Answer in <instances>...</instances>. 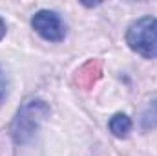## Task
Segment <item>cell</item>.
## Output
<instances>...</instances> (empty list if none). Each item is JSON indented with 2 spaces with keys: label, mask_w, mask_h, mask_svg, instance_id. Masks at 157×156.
Masks as SVG:
<instances>
[{
  "label": "cell",
  "mask_w": 157,
  "mask_h": 156,
  "mask_svg": "<svg viewBox=\"0 0 157 156\" xmlns=\"http://www.w3.org/2000/svg\"><path fill=\"white\" fill-rule=\"evenodd\" d=\"M31 26L42 39L49 40V42H60L66 37V24H64V20L60 18L59 13L51 11V9L37 11L33 15V18H31Z\"/></svg>",
  "instance_id": "cell-3"
},
{
  "label": "cell",
  "mask_w": 157,
  "mask_h": 156,
  "mask_svg": "<svg viewBox=\"0 0 157 156\" xmlns=\"http://www.w3.org/2000/svg\"><path fill=\"white\" fill-rule=\"evenodd\" d=\"M6 37V22L2 20V17H0V40Z\"/></svg>",
  "instance_id": "cell-8"
},
{
  "label": "cell",
  "mask_w": 157,
  "mask_h": 156,
  "mask_svg": "<svg viewBox=\"0 0 157 156\" xmlns=\"http://www.w3.org/2000/svg\"><path fill=\"white\" fill-rule=\"evenodd\" d=\"M126 44L135 53L155 59L157 57V18L155 17H143L130 24L126 31Z\"/></svg>",
  "instance_id": "cell-2"
},
{
  "label": "cell",
  "mask_w": 157,
  "mask_h": 156,
  "mask_svg": "<svg viewBox=\"0 0 157 156\" xmlns=\"http://www.w3.org/2000/svg\"><path fill=\"white\" fill-rule=\"evenodd\" d=\"M6 94H7V77H6L4 70L0 68V101L6 97Z\"/></svg>",
  "instance_id": "cell-7"
},
{
  "label": "cell",
  "mask_w": 157,
  "mask_h": 156,
  "mask_svg": "<svg viewBox=\"0 0 157 156\" xmlns=\"http://www.w3.org/2000/svg\"><path fill=\"white\" fill-rule=\"evenodd\" d=\"M143 129L148 130V129H154L157 127V101H152L148 105V109L143 112Z\"/></svg>",
  "instance_id": "cell-6"
},
{
  "label": "cell",
  "mask_w": 157,
  "mask_h": 156,
  "mask_svg": "<svg viewBox=\"0 0 157 156\" xmlns=\"http://www.w3.org/2000/svg\"><path fill=\"white\" fill-rule=\"evenodd\" d=\"M49 116V107L42 99H28L13 117L9 132L17 145L28 143L37 132L46 117Z\"/></svg>",
  "instance_id": "cell-1"
},
{
  "label": "cell",
  "mask_w": 157,
  "mask_h": 156,
  "mask_svg": "<svg viewBox=\"0 0 157 156\" xmlns=\"http://www.w3.org/2000/svg\"><path fill=\"white\" fill-rule=\"evenodd\" d=\"M108 127H110V130H112V134L115 138H126L128 132L132 130V119L126 114H122V112H117L115 116L110 119Z\"/></svg>",
  "instance_id": "cell-5"
},
{
  "label": "cell",
  "mask_w": 157,
  "mask_h": 156,
  "mask_svg": "<svg viewBox=\"0 0 157 156\" xmlns=\"http://www.w3.org/2000/svg\"><path fill=\"white\" fill-rule=\"evenodd\" d=\"M102 76V61L99 59H90L86 61L73 76V83L77 84L78 88L90 90Z\"/></svg>",
  "instance_id": "cell-4"
}]
</instances>
